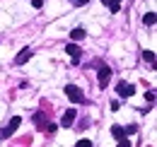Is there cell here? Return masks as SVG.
Wrapping results in <instances>:
<instances>
[{
	"instance_id": "cell-6",
	"label": "cell",
	"mask_w": 157,
	"mask_h": 147,
	"mask_svg": "<svg viewBox=\"0 0 157 147\" xmlns=\"http://www.w3.org/2000/svg\"><path fill=\"white\" fill-rule=\"evenodd\" d=\"M65 53H68L70 58H73V60H75V63H78L80 55H82V48H80L78 43H68V46H65Z\"/></svg>"
},
{
	"instance_id": "cell-5",
	"label": "cell",
	"mask_w": 157,
	"mask_h": 147,
	"mask_svg": "<svg viewBox=\"0 0 157 147\" xmlns=\"http://www.w3.org/2000/svg\"><path fill=\"white\" fill-rule=\"evenodd\" d=\"M75 118H78V111H75V109H68L65 113H63V118H60V128H73Z\"/></svg>"
},
{
	"instance_id": "cell-16",
	"label": "cell",
	"mask_w": 157,
	"mask_h": 147,
	"mask_svg": "<svg viewBox=\"0 0 157 147\" xmlns=\"http://www.w3.org/2000/svg\"><path fill=\"white\" fill-rule=\"evenodd\" d=\"M75 147H92V142H90V140H78Z\"/></svg>"
},
{
	"instance_id": "cell-14",
	"label": "cell",
	"mask_w": 157,
	"mask_h": 147,
	"mask_svg": "<svg viewBox=\"0 0 157 147\" xmlns=\"http://www.w3.org/2000/svg\"><path fill=\"white\" fill-rule=\"evenodd\" d=\"M143 60H147V63H155V53H152V51H143Z\"/></svg>"
},
{
	"instance_id": "cell-18",
	"label": "cell",
	"mask_w": 157,
	"mask_h": 147,
	"mask_svg": "<svg viewBox=\"0 0 157 147\" xmlns=\"http://www.w3.org/2000/svg\"><path fill=\"white\" fill-rule=\"evenodd\" d=\"M145 99H147V101H155V92H152V89H150V92L145 94Z\"/></svg>"
},
{
	"instance_id": "cell-1",
	"label": "cell",
	"mask_w": 157,
	"mask_h": 147,
	"mask_svg": "<svg viewBox=\"0 0 157 147\" xmlns=\"http://www.w3.org/2000/svg\"><path fill=\"white\" fill-rule=\"evenodd\" d=\"M65 96H68L73 104H85V92L80 89L78 85H65Z\"/></svg>"
},
{
	"instance_id": "cell-9",
	"label": "cell",
	"mask_w": 157,
	"mask_h": 147,
	"mask_svg": "<svg viewBox=\"0 0 157 147\" xmlns=\"http://www.w3.org/2000/svg\"><path fill=\"white\" fill-rule=\"evenodd\" d=\"M85 34H87V32H85L82 27H75V29L70 32V39H73V41H82V39H85Z\"/></svg>"
},
{
	"instance_id": "cell-3",
	"label": "cell",
	"mask_w": 157,
	"mask_h": 147,
	"mask_svg": "<svg viewBox=\"0 0 157 147\" xmlns=\"http://www.w3.org/2000/svg\"><path fill=\"white\" fill-rule=\"evenodd\" d=\"M116 94H118V96H123V99H128V96H133V94H136V87H133L131 82L121 80V82L116 85Z\"/></svg>"
},
{
	"instance_id": "cell-17",
	"label": "cell",
	"mask_w": 157,
	"mask_h": 147,
	"mask_svg": "<svg viewBox=\"0 0 157 147\" xmlns=\"http://www.w3.org/2000/svg\"><path fill=\"white\" fill-rule=\"evenodd\" d=\"M116 147H133V145H131V140H126V138H123V140H118Z\"/></svg>"
},
{
	"instance_id": "cell-12",
	"label": "cell",
	"mask_w": 157,
	"mask_h": 147,
	"mask_svg": "<svg viewBox=\"0 0 157 147\" xmlns=\"http://www.w3.org/2000/svg\"><path fill=\"white\" fill-rule=\"evenodd\" d=\"M44 133H48V135H53V133H56V130H58V126H56V123H51V121H48V123H46V126H44Z\"/></svg>"
},
{
	"instance_id": "cell-11",
	"label": "cell",
	"mask_w": 157,
	"mask_h": 147,
	"mask_svg": "<svg viewBox=\"0 0 157 147\" xmlns=\"http://www.w3.org/2000/svg\"><path fill=\"white\" fill-rule=\"evenodd\" d=\"M111 135H114L116 140H123V138H126V133H123V126H111Z\"/></svg>"
},
{
	"instance_id": "cell-15",
	"label": "cell",
	"mask_w": 157,
	"mask_h": 147,
	"mask_svg": "<svg viewBox=\"0 0 157 147\" xmlns=\"http://www.w3.org/2000/svg\"><path fill=\"white\" fill-rule=\"evenodd\" d=\"M123 133H126V135H136V133H138V126H126Z\"/></svg>"
},
{
	"instance_id": "cell-2",
	"label": "cell",
	"mask_w": 157,
	"mask_h": 147,
	"mask_svg": "<svg viewBox=\"0 0 157 147\" xmlns=\"http://www.w3.org/2000/svg\"><path fill=\"white\" fill-rule=\"evenodd\" d=\"M20 123H22V118H20V116H15L5 128H0V140H5V138H10V135H15V130L20 128Z\"/></svg>"
},
{
	"instance_id": "cell-10",
	"label": "cell",
	"mask_w": 157,
	"mask_h": 147,
	"mask_svg": "<svg viewBox=\"0 0 157 147\" xmlns=\"http://www.w3.org/2000/svg\"><path fill=\"white\" fill-rule=\"evenodd\" d=\"M101 2H104L111 12H118V10H121V0H101Z\"/></svg>"
},
{
	"instance_id": "cell-4",
	"label": "cell",
	"mask_w": 157,
	"mask_h": 147,
	"mask_svg": "<svg viewBox=\"0 0 157 147\" xmlns=\"http://www.w3.org/2000/svg\"><path fill=\"white\" fill-rule=\"evenodd\" d=\"M109 80H111V68H109V65H101V68H99V73H97V82H99V87H101V89H106Z\"/></svg>"
},
{
	"instance_id": "cell-19",
	"label": "cell",
	"mask_w": 157,
	"mask_h": 147,
	"mask_svg": "<svg viewBox=\"0 0 157 147\" xmlns=\"http://www.w3.org/2000/svg\"><path fill=\"white\" fill-rule=\"evenodd\" d=\"M70 2H73V5H78V7H80V5H87L90 0H70Z\"/></svg>"
},
{
	"instance_id": "cell-7",
	"label": "cell",
	"mask_w": 157,
	"mask_h": 147,
	"mask_svg": "<svg viewBox=\"0 0 157 147\" xmlns=\"http://www.w3.org/2000/svg\"><path fill=\"white\" fill-rule=\"evenodd\" d=\"M32 55H34V51H32V48H22L20 53H17V58H15V63H17V65H24Z\"/></svg>"
},
{
	"instance_id": "cell-20",
	"label": "cell",
	"mask_w": 157,
	"mask_h": 147,
	"mask_svg": "<svg viewBox=\"0 0 157 147\" xmlns=\"http://www.w3.org/2000/svg\"><path fill=\"white\" fill-rule=\"evenodd\" d=\"M32 5H34V7H41V5H44V0H32Z\"/></svg>"
},
{
	"instance_id": "cell-8",
	"label": "cell",
	"mask_w": 157,
	"mask_h": 147,
	"mask_svg": "<svg viewBox=\"0 0 157 147\" xmlns=\"http://www.w3.org/2000/svg\"><path fill=\"white\" fill-rule=\"evenodd\" d=\"M32 121H34V123H36V126H39V130L44 128V126H46V123H48V118H46V113H44V111H36V113H34V118H32Z\"/></svg>"
},
{
	"instance_id": "cell-13",
	"label": "cell",
	"mask_w": 157,
	"mask_h": 147,
	"mask_svg": "<svg viewBox=\"0 0 157 147\" xmlns=\"http://www.w3.org/2000/svg\"><path fill=\"white\" fill-rule=\"evenodd\" d=\"M143 22H145L147 27H152V24H155V12H147V15L143 17Z\"/></svg>"
}]
</instances>
